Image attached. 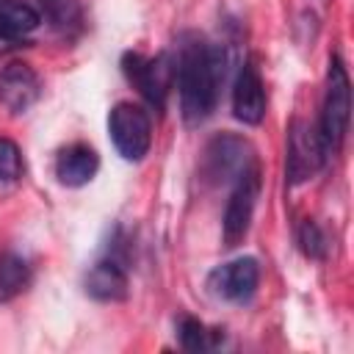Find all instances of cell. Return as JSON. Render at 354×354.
<instances>
[{
    "mask_svg": "<svg viewBox=\"0 0 354 354\" xmlns=\"http://www.w3.org/2000/svg\"><path fill=\"white\" fill-rule=\"evenodd\" d=\"M224 50L199 33H183L174 61V80L180 91V111L185 124H202L216 102L224 80Z\"/></svg>",
    "mask_w": 354,
    "mask_h": 354,
    "instance_id": "obj_1",
    "label": "cell"
},
{
    "mask_svg": "<svg viewBox=\"0 0 354 354\" xmlns=\"http://www.w3.org/2000/svg\"><path fill=\"white\" fill-rule=\"evenodd\" d=\"M351 116V83L343 61L337 55L329 58V75H326V94H324V111H321V141L329 155H335L346 138Z\"/></svg>",
    "mask_w": 354,
    "mask_h": 354,
    "instance_id": "obj_2",
    "label": "cell"
},
{
    "mask_svg": "<svg viewBox=\"0 0 354 354\" xmlns=\"http://www.w3.org/2000/svg\"><path fill=\"white\" fill-rule=\"evenodd\" d=\"M108 133L116 152L127 160H141L152 144V122L141 105L116 102L108 116Z\"/></svg>",
    "mask_w": 354,
    "mask_h": 354,
    "instance_id": "obj_3",
    "label": "cell"
},
{
    "mask_svg": "<svg viewBox=\"0 0 354 354\" xmlns=\"http://www.w3.org/2000/svg\"><path fill=\"white\" fill-rule=\"evenodd\" d=\"M326 158H329V152L321 141L318 127L304 122V119H296L290 124V133H288V158H285L288 183L299 185V183L313 180Z\"/></svg>",
    "mask_w": 354,
    "mask_h": 354,
    "instance_id": "obj_4",
    "label": "cell"
},
{
    "mask_svg": "<svg viewBox=\"0 0 354 354\" xmlns=\"http://www.w3.org/2000/svg\"><path fill=\"white\" fill-rule=\"evenodd\" d=\"M122 69H124V77L138 88V94L147 102H152L158 111H163L166 94L174 83V64L169 61V55L147 58L141 53H124Z\"/></svg>",
    "mask_w": 354,
    "mask_h": 354,
    "instance_id": "obj_5",
    "label": "cell"
},
{
    "mask_svg": "<svg viewBox=\"0 0 354 354\" xmlns=\"http://www.w3.org/2000/svg\"><path fill=\"white\" fill-rule=\"evenodd\" d=\"M252 163H257L252 144L241 136L224 133L207 144L202 158V174L210 183H227V180H238Z\"/></svg>",
    "mask_w": 354,
    "mask_h": 354,
    "instance_id": "obj_6",
    "label": "cell"
},
{
    "mask_svg": "<svg viewBox=\"0 0 354 354\" xmlns=\"http://www.w3.org/2000/svg\"><path fill=\"white\" fill-rule=\"evenodd\" d=\"M257 199H260V166L252 163L235 180V188H232L230 202H227V210H224L221 235H224V243L227 246H238L246 238L249 224H252V216H254V207H257Z\"/></svg>",
    "mask_w": 354,
    "mask_h": 354,
    "instance_id": "obj_7",
    "label": "cell"
},
{
    "mask_svg": "<svg viewBox=\"0 0 354 354\" xmlns=\"http://www.w3.org/2000/svg\"><path fill=\"white\" fill-rule=\"evenodd\" d=\"M260 282V266L254 257H241L227 266H218L207 277V288L213 296L224 301H246Z\"/></svg>",
    "mask_w": 354,
    "mask_h": 354,
    "instance_id": "obj_8",
    "label": "cell"
},
{
    "mask_svg": "<svg viewBox=\"0 0 354 354\" xmlns=\"http://www.w3.org/2000/svg\"><path fill=\"white\" fill-rule=\"evenodd\" d=\"M41 94L39 77L28 64H8L0 72V102L11 113H25Z\"/></svg>",
    "mask_w": 354,
    "mask_h": 354,
    "instance_id": "obj_9",
    "label": "cell"
},
{
    "mask_svg": "<svg viewBox=\"0 0 354 354\" xmlns=\"http://www.w3.org/2000/svg\"><path fill=\"white\" fill-rule=\"evenodd\" d=\"M232 111L243 124H260L266 116V88H263L260 72L252 61H246L235 77Z\"/></svg>",
    "mask_w": 354,
    "mask_h": 354,
    "instance_id": "obj_10",
    "label": "cell"
},
{
    "mask_svg": "<svg viewBox=\"0 0 354 354\" xmlns=\"http://www.w3.org/2000/svg\"><path fill=\"white\" fill-rule=\"evenodd\" d=\"M97 169H100V158H97V152H94L91 147H86V144L66 147V149L58 155V160H55V177H58L64 185H69V188H80V185L91 183L94 174H97Z\"/></svg>",
    "mask_w": 354,
    "mask_h": 354,
    "instance_id": "obj_11",
    "label": "cell"
},
{
    "mask_svg": "<svg viewBox=\"0 0 354 354\" xmlns=\"http://www.w3.org/2000/svg\"><path fill=\"white\" fill-rule=\"evenodd\" d=\"M86 293L97 301H122L127 296V274L116 260H100L86 274Z\"/></svg>",
    "mask_w": 354,
    "mask_h": 354,
    "instance_id": "obj_12",
    "label": "cell"
},
{
    "mask_svg": "<svg viewBox=\"0 0 354 354\" xmlns=\"http://www.w3.org/2000/svg\"><path fill=\"white\" fill-rule=\"evenodd\" d=\"M41 25V14L25 0H0V39L14 41L33 33Z\"/></svg>",
    "mask_w": 354,
    "mask_h": 354,
    "instance_id": "obj_13",
    "label": "cell"
},
{
    "mask_svg": "<svg viewBox=\"0 0 354 354\" xmlns=\"http://www.w3.org/2000/svg\"><path fill=\"white\" fill-rule=\"evenodd\" d=\"M30 282V268L19 254H0V304L19 296Z\"/></svg>",
    "mask_w": 354,
    "mask_h": 354,
    "instance_id": "obj_14",
    "label": "cell"
},
{
    "mask_svg": "<svg viewBox=\"0 0 354 354\" xmlns=\"http://www.w3.org/2000/svg\"><path fill=\"white\" fill-rule=\"evenodd\" d=\"M41 11H44V19L61 33H69V30L80 28L77 0H41Z\"/></svg>",
    "mask_w": 354,
    "mask_h": 354,
    "instance_id": "obj_15",
    "label": "cell"
},
{
    "mask_svg": "<svg viewBox=\"0 0 354 354\" xmlns=\"http://www.w3.org/2000/svg\"><path fill=\"white\" fill-rule=\"evenodd\" d=\"M177 332H180V346H183L185 351H205V348L213 346L210 332H207L205 324H199L196 318H183L180 326H177Z\"/></svg>",
    "mask_w": 354,
    "mask_h": 354,
    "instance_id": "obj_16",
    "label": "cell"
},
{
    "mask_svg": "<svg viewBox=\"0 0 354 354\" xmlns=\"http://www.w3.org/2000/svg\"><path fill=\"white\" fill-rule=\"evenodd\" d=\"M22 174V155L11 138H0V183H14Z\"/></svg>",
    "mask_w": 354,
    "mask_h": 354,
    "instance_id": "obj_17",
    "label": "cell"
},
{
    "mask_svg": "<svg viewBox=\"0 0 354 354\" xmlns=\"http://www.w3.org/2000/svg\"><path fill=\"white\" fill-rule=\"evenodd\" d=\"M299 246H301V252L307 257H315V260L324 257L326 243H324V235H321V230H318L315 221H304L301 224V230H299Z\"/></svg>",
    "mask_w": 354,
    "mask_h": 354,
    "instance_id": "obj_18",
    "label": "cell"
}]
</instances>
